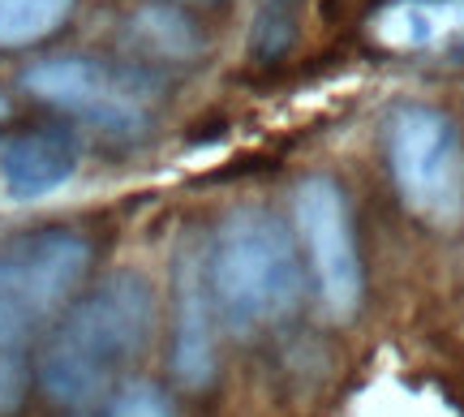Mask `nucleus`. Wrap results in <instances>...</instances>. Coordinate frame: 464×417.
Wrapping results in <instances>:
<instances>
[{
    "label": "nucleus",
    "mask_w": 464,
    "mask_h": 417,
    "mask_svg": "<svg viewBox=\"0 0 464 417\" xmlns=\"http://www.w3.org/2000/svg\"><path fill=\"white\" fill-rule=\"evenodd\" d=\"M155 327V293L138 271H116L78 297L39 357V387L61 409L100 404L142 357Z\"/></svg>",
    "instance_id": "nucleus-1"
},
{
    "label": "nucleus",
    "mask_w": 464,
    "mask_h": 417,
    "mask_svg": "<svg viewBox=\"0 0 464 417\" xmlns=\"http://www.w3.org/2000/svg\"><path fill=\"white\" fill-rule=\"evenodd\" d=\"M91 271V241L73 228H34L0 246V417L31 392V349Z\"/></svg>",
    "instance_id": "nucleus-2"
},
{
    "label": "nucleus",
    "mask_w": 464,
    "mask_h": 417,
    "mask_svg": "<svg viewBox=\"0 0 464 417\" xmlns=\"http://www.w3.org/2000/svg\"><path fill=\"white\" fill-rule=\"evenodd\" d=\"M207 284L228 332L249 335L284 323L305 293L293 228L266 207L232 211L207 246Z\"/></svg>",
    "instance_id": "nucleus-3"
},
{
    "label": "nucleus",
    "mask_w": 464,
    "mask_h": 417,
    "mask_svg": "<svg viewBox=\"0 0 464 417\" xmlns=\"http://www.w3.org/2000/svg\"><path fill=\"white\" fill-rule=\"evenodd\" d=\"M387 168L400 202L434 228L464 216V142L448 112L404 103L387 121Z\"/></svg>",
    "instance_id": "nucleus-4"
},
{
    "label": "nucleus",
    "mask_w": 464,
    "mask_h": 417,
    "mask_svg": "<svg viewBox=\"0 0 464 417\" xmlns=\"http://www.w3.org/2000/svg\"><path fill=\"white\" fill-rule=\"evenodd\" d=\"M293 216H297V233L314 271L323 310L335 323H353L365 297V263L357 250L348 194L335 177H305L293 194Z\"/></svg>",
    "instance_id": "nucleus-5"
},
{
    "label": "nucleus",
    "mask_w": 464,
    "mask_h": 417,
    "mask_svg": "<svg viewBox=\"0 0 464 417\" xmlns=\"http://www.w3.org/2000/svg\"><path fill=\"white\" fill-rule=\"evenodd\" d=\"M22 86L39 103L100 125L108 134H138L147 121L150 86L138 73H121L86 56H52L22 73Z\"/></svg>",
    "instance_id": "nucleus-6"
},
{
    "label": "nucleus",
    "mask_w": 464,
    "mask_h": 417,
    "mask_svg": "<svg viewBox=\"0 0 464 417\" xmlns=\"http://www.w3.org/2000/svg\"><path fill=\"white\" fill-rule=\"evenodd\" d=\"M216 301L207 284V250L177 254V327H172V374L189 392H207L219 374Z\"/></svg>",
    "instance_id": "nucleus-7"
},
{
    "label": "nucleus",
    "mask_w": 464,
    "mask_h": 417,
    "mask_svg": "<svg viewBox=\"0 0 464 417\" xmlns=\"http://www.w3.org/2000/svg\"><path fill=\"white\" fill-rule=\"evenodd\" d=\"M78 172V142L65 130H31L0 147V181L17 202H34L56 194Z\"/></svg>",
    "instance_id": "nucleus-8"
},
{
    "label": "nucleus",
    "mask_w": 464,
    "mask_h": 417,
    "mask_svg": "<svg viewBox=\"0 0 464 417\" xmlns=\"http://www.w3.org/2000/svg\"><path fill=\"white\" fill-rule=\"evenodd\" d=\"M374 39L392 52H426L464 39V0H392L374 14Z\"/></svg>",
    "instance_id": "nucleus-9"
},
{
    "label": "nucleus",
    "mask_w": 464,
    "mask_h": 417,
    "mask_svg": "<svg viewBox=\"0 0 464 417\" xmlns=\"http://www.w3.org/2000/svg\"><path fill=\"white\" fill-rule=\"evenodd\" d=\"M73 0H0V48H34L61 31Z\"/></svg>",
    "instance_id": "nucleus-10"
},
{
    "label": "nucleus",
    "mask_w": 464,
    "mask_h": 417,
    "mask_svg": "<svg viewBox=\"0 0 464 417\" xmlns=\"http://www.w3.org/2000/svg\"><path fill=\"white\" fill-rule=\"evenodd\" d=\"M297 34V0H263L249 31V52L254 61H280Z\"/></svg>",
    "instance_id": "nucleus-11"
},
{
    "label": "nucleus",
    "mask_w": 464,
    "mask_h": 417,
    "mask_svg": "<svg viewBox=\"0 0 464 417\" xmlns=\"http://www.w3.org/2000/svg\"><path fill=\"white\" fill-rule=\"evenodd\" d=\"M133 31L160 56H194L198 52V31L177 9H142L133 17Z\"/></svg>",
    "instance_id": "nucleus-12"
},
{
    "label": "nucleus",
    "mask_w": 464,
    "mask_h": 417,
    "mask_svg": "<svg viewBox=\"0 0 464 417\" xmlns=\"http://www.w3.org/2000/svg\"><path fill=\"white\" fill-rule=\"evenodd\" d=\"M108 417H177V413H172L168 392H160L155 383H130L112 396Z\"/></svg>",
    "instance_id": "nucleus-13"
},
{
    "label": "nucleus",
    "mask_w": 464,
    "mask_h": 417,
    "mask_svg": "<svg viewBox=\"0 0 464 417\" xmlns=\"http://www.w3.org/2000/svg\"><path fill=\"white\" fill-rule=\"evenodd\" d=\"M9 117V100H5V91H0V121Z\"/></svg>",
    "instance_id": "nucleus-14"
}]
</instances>
